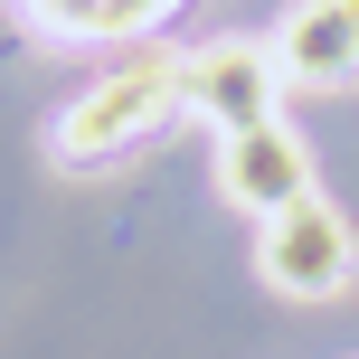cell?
I'll return each instance as SVG.
<instances>
[{
	"mask_svg": "<svg viewBox=\"0 0 359 359\" xmlns=\"http://www.w3.org/2000/svg\"><path fill=\"white\" fill-rule=\"evenodd\" d=\"M180 104H189V48L151 38V48L114 57L95 86H76V104L48 123V151L67 170H95V161H114V151H133L142 133H161Z\"/></svg>",
	"mask_w": 359,
	"mask_h": 359,
	"instance_id": "cell-1",
	"label": "cell"
},
{
	"mask_svg": "<svg viewBox=\"0 0 359 359\" xmlns=\"http://www.w3.org/2000/svg\"><path fill=\"white\" fill-rule=\"evenodd\" d=\"M274 104H284V57H274V38H198L189 48V104L180 114H198L217 142L274 123Z\"/></svg>",
	"mask_w": 359,
	"mask_h": 359,
	"instance_id": "cell-3",
	"label": "cell"
},
{
	"mask_svg": "<svg viewBox=\"0 0 359 359\" xmlns=\"http://www.w3.org/2000/svg\"><path fill=\"white\" fill-rule=\"evenodd\" d=\"M274 57H284V86H350L359 76V0H293L274 19Z\"/></svg>",
	"mask_w": 359,
	"mask_h": 359,
	"instance_id": "cell-6",
	"label": "cell"
},
{
	"mask_svg": "<svg viewBox=\"0 0 359 359\" xmlns=\"http://www.w3.org/2000/svg\"><path fill=\"white\" fill-rule=\"evenodd\" d=\"M217 198H236L246 217H284L293 198H312V142L284 114L255 133H227L217 142Z\"/></svg>",
	"mask_w": 359,
	"mask_h": 359,
	"instance_id": "cell-4",
	"label": "cell"
},
{
	"mask_svg": "<svg viewBox=\"0 0 359 359\" xmlns=\"http://www.w3.org/2000/svg\"><path fill=\"white\" fill-rule=\"evenodd\" d=\"M19 29L48 38V48H151V38L170 29L189 0H10Z\"/></svg>",
	"mask_w": 359,
	"mask_h": 359,
	"instance_id": "cell-5",
	"label": "cell"
},
{
	"mask_svg": "<svg viewBox=\"0 0 359 359\" xmlns=\"http://www.w3.org/2000/svg\"><path fill=\"white\" fill-rule=\"evenodd\" d=\"M255 274H265L284 303H331V293H350V274H359V236H350V217L312 189V198H293L284 217H265Z\"/></svg>",
	"mask_w": 359,
	"mask_h": 359,
	"instance_id": "cell-2",
	"label": "cell"
}]
</instances>
